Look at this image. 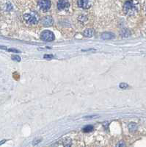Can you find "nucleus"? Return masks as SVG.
Listing matches in <instances>:
<instances>
[{"instance_id":"nucleus-14","label":"nucleus","mask_w":146,"mask_h":147,"mask_svg":"<svg viewBox=\"0 0 146 147\" xmlns=\"http://www.w3.org/2000/svg\"><path fill=\"white\" fill-rule=\"evenodd\" d=\"M128 86H129V85H127L126 83H120V88L122 89L126 88H127Z\"/></svg>"},{"instance_id":"nucleus-16","label":"nucleus","mask_w":146,"mask_h":147,"mask_svg":"<svg viewBox=\"0 0 146 147\" xmlns=\"http://www.w3.org/2000/svg\"><path fill=\"white\" fill-rule=\"evenodd\" d=\"M6 141V140H2V141H0V145H2V144H3L4 143H5V142Z\"/></svg>"},{"instance_id":"nucleus-11","label":"nucleus","mask_w":146,"mask_h":147,"mask_svg":"<svg viewBox=\"0 0 146 147\" xmlns=\"http://www.w3.org/2000/svg\"><path fill=\"white\" fill-rule=\"evenodd\" d=\"M94 127L93 125H87V126L83 128V132H91L92 130H93Z\"/></svg>"},{"instance_id":"nucleus-4","label":"nucleus","mask_w":146,"mask_h":147,"mask_svg":"<svg viewBox=\"0 0 146 147\" xmlns=\"http://www.w3.org/2000/svg\"><path fill=\"white\" fill-rule=\"evenodd\" d=\"M38 7L41 11H47L50 9L51 5V2L50 0H38L37 2Z\"/></svg>"},{"instance_id":"nucleus-10","label":"nucleus","mask_w":146,"mask_h":147,"mask_svg":"<svg viewBox=\"0 0 146 147\" xmlns=\"http://www.w3.org/2000/svg\"><path fill=\"white\" fill-rule=\"evenodd\" d=\"M94 31L93 29H87L84 32V36H86V37H92L93 36Z\"/></svg>"},{"instance_id":"nucleus-15","label":"nucleus","mask_w":146,"mask_h":147,"mask_svg":"<svg viewBox=\"0 0 146 147\" xmlns=\"http://www.w3.org/2000/svg\"><path fill=\"white\" fill-rule=\"evenodd\" d=\"M54 57L52 55H44V58L45 59H51Z\"/></svg>"},{"instance_id":"nucleus-6","label":"nucleus","mask_w":146,"mask_h":147,"mask_svg":"<svg viewBox=\"0 0 146 147\" xmlns=\"http://www.w3.org/2000/svg\"><path fill=\"white\" fill-rule=\"evenodd\" d=\"M77 4L78 6L82 9H88V8H90V5H91L90 0H78Z\"/></svg>"},{"instance_id":"nucleus-12","label":"nucleus","mask_w":146,"mask_h":147,"mask_svg":"<svg viewBox=\"0 0 146 147\" xmlns=\"http://www.w3.org/2000/svg\"><path fill=\"white\" fill-rule=\"evenodd\" d=\"M11 58L13 60H15V61H17V62H20L21 61V57L19 56H18V55H12Z\"/></svg>"},{"instance_id":"nucleus-2","label":"nucleus","mask_w":146,"mask_h":147,"mask_svg":"<svg viewBox=\"0 0 146 147\" xmlns=\"http://www.w3.org/2000/svg\"><path fill=\"white\" fill-rule=\"evenodd\" d=\"M41 39L44 41H52L55 40V35L49 30H45L41 34Z\"/></svg>"},{"instance_id":"nucleus-5","label":"nucleus","mask_w":146,"mask_h":147,"mask_svg":"<svg viewBox=\"0 0 146 147\" xmlns=\"http://www.w3.org/2000/svg\"><path fill=\"white\" fill-rule=\"evenodd\" d=\"M70 6V2L68 0H59L57 4V9L60 11H62L65 10Z\"/></svg>"},{"instance_id":"nucleus-13","label":"nucleus","mask_w":146,"mask_h":147,"mask_svg":"<svg viewBox=\"0 0 146 147\" xmlns=\"http://www.w3.org/2000/svg\"><path fill=\"white\" fill-rule=\"evenodd\" d=\"M7 51H11V52H13V53H19L20 51L19 50H18V49H7Z\"/></svg>"},{"instance_id":"nucleus-7","label":"nucleus","mask_w":146,"mask_h":147,"mask_svg":"<svg viewBox=\"0 0 146 147\" xmlns=\"http://www.w3.org/2000/svg\"><path fill=\"white\" fill-rule=\"evenodd\" d=\"M54 24V19L51 16H46L42 20V24L44 27H50Z\"/></svg>"},{"instance_id":"nucleus-9","label":"nucleus","mask_w":146,"mask_h":147,"mask_svg":"<svg viewBox=\"0 0 146 147\" xmlns=\"http://www.w3.org/2000/svg\"><path fill=\"white\" fill-rule=\"evenodd\" d=\"M129 129L131 132L134 133L137 130V125L135 123H130L129 124Z\"/></svg>"},{"instance_id":"nucleus-1","label":"nucleus","mask_w":146,"mask_h":147,"mask_svg":"<svg viewBox=\"0 0 146 147\" xmlns=\"http://www.w3.org/2000/svg\"><path fill=\"white\" fill-rule=\"evenodd\" d=\"M123 11L128 16L135 14L138 11V2L136 0H127L123 5Z\"/></svg>"},{"instance_id":"nucleus-8","label":"nucleus","mask_w":146,"mask_h":147,"mask_svg":"<svg viewBox=\"0 0 146 147\" xmlns=\"http://www.w3.org/2000/svg\"><path fill=\"white\" fill-rule=\"evenodd\" d=\"M101 38L104 40H109V39H112L114 38V35L112 32H104V33L101 35Z\"/></svg>"},{"instance_id":"nucleus-3","label":"nucleus","mask_w":146,"mask_h":147,"mask_svg":"<svg viewBox=\"0 0 146 147\" xmlns=\"http://www.w3.org/2000/svg\"><path fill=\"white\" fill-rule=\"evenodd\" d=\"M24 19L29 24H36L38 22V18L33 14L26 13L24 15Z\"/></svg>"}]
</instances>
